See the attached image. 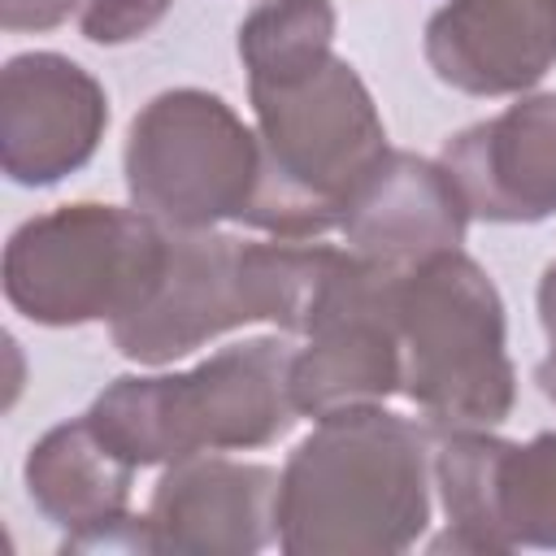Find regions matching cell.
I'll use <instances>...</instances> for the list:
<instances>
[{
  "instance_id": "6da1fadb",
  "label": "cell",
  "mask_w": 556,
  "mask_h": 556,
  "mask_svg": "<svg viewBox=\"0 0 556 556\" xmlns=\"http://www.w3.org/2000/svg\"><path fill=\"white\" fill-rule=\"evenodd\" d=\"M430 56L469 91L521 87L556 56V0H460L430 22Z\"/></svg>"
},
{
  "instance_id": "7a4b0ae2",
  "label": "cell",
  "mask_w": 556,
  "mask_h": 556,
  "mask_svg": "<svg viewBox=\"0 0 556 556\" xmlns=\"http://www.w3.org/2000/svg\"><path fill=\"white\" fill-rule=\"evenodd\" d=\"M148 4H165V0H148ZM152 22V13L148 9H139V4H130V0H91V9H87V17H83V26H87V35L91 39H130L135 30H143Z\"/></svg>"
}]
</instances>
